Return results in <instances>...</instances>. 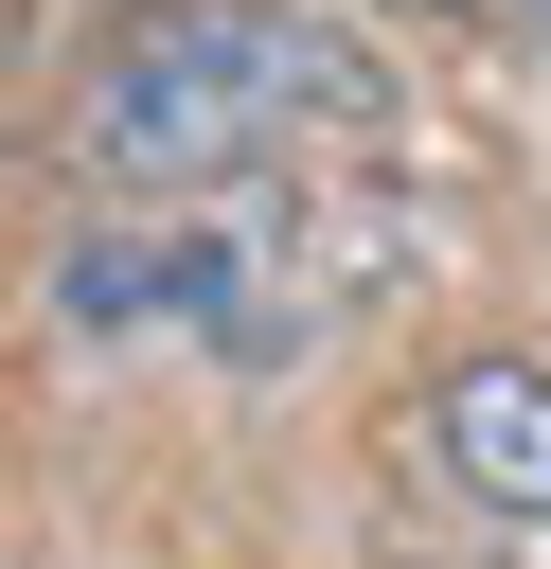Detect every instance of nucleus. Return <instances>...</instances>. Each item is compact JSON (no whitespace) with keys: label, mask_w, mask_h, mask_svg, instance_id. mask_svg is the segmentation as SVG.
I'll return each instance as SVG.
<instances>
[{"label":"nucleus","mask_w":551,"mask_h":569,"mask_svg":"<svg viewBox=\"0 0 551 569\" xmlns=\"http://www.w3.org/2000/svg\"><path fill=\"white\" fill-rule=\"evenodd\" d=\"M427 462L551 533V356H444L427 373Z\"/></svg>","instance_id":"f03ea898"},{"label":"nucleus","mask_w":551,"mask_h":569,"mask_svg":"<svg viewBox=\"0 0 551 569\" xmlns=\"http://www.w3.org/2000/svg\"><path fill=\"white\" fill-rule=\"evenodd\" d=\"M427 18H498V36H551V0H427Z\"/></svg>","instance_id":"7ed1b4c3"},{"label":"nucleus","mask_w":551,"mask_h":569,"mask_svg":"<svg viewBox=\"0 0 551 569\" xmlns=\"http://www.w3.org/2000/svg\"><path fill=\"white\" fill-rule=\"evenodd\" d=\"M355 124H391V71L320 0H160L71 71L53 142L89 196H213L267 160H338Z\"/></svg>","instance_id":"f257e3e1"}]
</instances>
